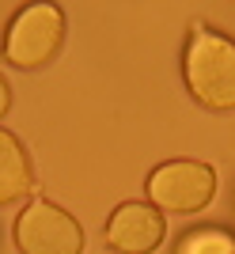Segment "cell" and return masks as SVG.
Returning <instances> with one entry per match:
<instances>
[{"instance_id":"obj_6","label":"cell","mask_w":235,"mask_h":254,"mask_svg":"<svg viewBox=\"0 0 235 254\" xmlns=\"http://www.w3.org/2000/svg\"><path fill=\"white\" fill-rule=\"evenodd\" d=\"M27 190H31V159L8 129H0V205L19 201Z\"/></svg>"},{"instance_id":"obj_8","label":"cell","mask_w":235,"mask_h":254,"mask_svg":"<svg viewBox=\"0 0 235 254\" xmlns=\"http://www.w3.org/2000/svg\"><path fill=\"white\" fill-rule=\"evenodd\" d=\"M8 103H11V95H8V84H4V76H0V118L8 114Z\"/></svg>"},{"instance_id":"obj_4","label":"cell","mask_w":235,"mask_h":254,"mask_svg":"<svg viewBox=\"0 0 235 254\" xmlns=\"http://www.w3.org/2000/svg\"><path fill=\"white\" fill-rule=\"evenodd\" d=\"M19 254H84V228L54 201H31L15 220Z\"/></svg>"},{"instance_id":"obj_5","label":"cell","mask_w":235,"mask_h":254,"mask_svg":"<svg viewBox=\"0 0 235 254\" xmlns=\"http://www.w3.org/2000/svg\"><path fill=\"white\" fill-rule=\"evenodd\" d=\"M167 235V220L156 205L125 201L107 220V243L118 254H152Z\"/></svg>"},{"instance_id":"obj_3","label":"cell","mask_w":235,"mask_h":254,"mask_svg":"<svg viewBox=\"0 0 235 254\" xmlns=\"http://www.w3.org/2000/svg\"><path fill=\"white\" fill-rule=\"evenodd\" d=\"M216 175L209 163L197 159H171L148 175V197L156 209L167 212H197L213 201Z\"/></svg>"},{"instance_id":"obj_1","label":"cell","mask_w":235,"mask_h":254,"mask_svg":"<svg viewBox=\"0 0 235 254\" xmlns=\"http://www.w3.org/2000/svg\"><path fill=\"white\" fill-rule=\"evenodd\" d=\"M182 76L190 95L209 110H235V42L220 31L193 27L186 57H182Z\"/></svg>"},{"instance_id":"obj_2","label":"cell","mask_w":235,"mask_h":254,"mask_svg":"<svg viewBox=\"0 0 235 254\" xmlns=\"http://www.w3.org/2000/svg\"><path fill=\"white\" fill-rule=\"evenodd\" d=\"M64 38V11L57 4H27L15 11L4 34V61L15 68H38Z\"/></svg>"},{"instance_id":"obj_7","label":"cell","mask_w":235,"mask_h":254,"mask_svg":"<svg viewBox=\"0 0 235 254\" xmlns=\"http://www.w3.org/2000/svg\"><path fill=\"white\" fill-rule=\"evenodd\" d=\"M178 254H235V239L224 232H190Z\"/></svg>"}]
</instances>
